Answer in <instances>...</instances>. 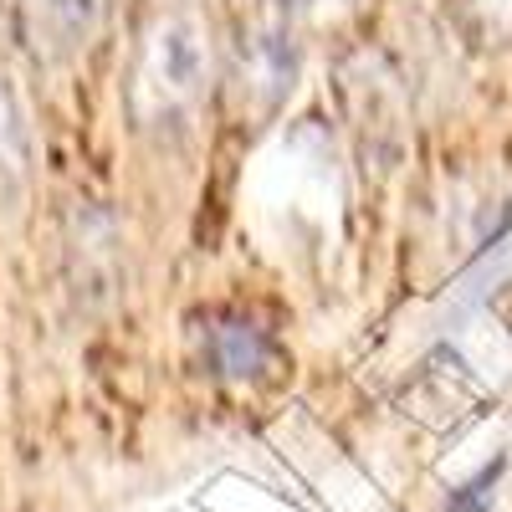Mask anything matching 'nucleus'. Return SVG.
Wrapping results in <instances>:
<instances>
[{
    "instance_id": "1",
    "label": "nucleus",
    "mask_w": 512,
    "mask_h": 512,
    "mask_svg": "<svg viewBox=\"0 0 512 512\" xmlns=\"http://www.w3.org/2000/svg\"><path fill=\"white\" fill-rule=\"evenodd\" d=\"M210 82V36L190 16H164L144 36L134 82H128V108L144 128L180 123Z\"/></svg>"
},
{
    "instance_id": "2",
    "label": "nucleus",
    "mask_w": 512,
    "mask_h": 512,
    "mask_svg": "<svg viewBox=\"0 0 512 512\" xmlns=\"http://www.w3.org/2000/svg\"><path fill=\"white\" fill-rule=\"evenodd\" d=\"M67 282L88 313H108L128 292V251L113 210L72 205L67 216Z\"/></svg>"
},
{
    "instance_id": "3",
    "label": "nucleus",
    "mask_w": 512,
    "mask_h": 512,
    "mask_svg": "<svg viewBox=\"0 0 512 512\" xmlns=\"http://www.w3.org/2000/svg\"><path fill=\"white\" fill-rule=\"evenodd\" d=\"M297 67H303V52H297V6L272 0V6L256 16L241 31V41H236L241 93L256 108H277L297 88Z\"/></svg>"
},
{
    "instance_id": "4",
    "label": "nucleus",
    "mask_w": 512,
    "mask_h": 512,
    "mask_svg": "<svg viewBox=\"0 0 512 512\" xmlns=\"http://www.w3.org/2000/svg\"><path fill=\"white\" fill-rule=\"evenodd\" d=\"M108 0H26V26L36 36V52L47 57H72L88 47L103 26Z\"/></svg>"
},
{
    "instance_id": "5",
    "label": "nucleus",
    "mask_w": 512,
    "mask_h": 512,
    "mask_svg": "<svg viewBox=\"0 0 512 512\" xmlns=\"http://www.w3.org/2000/svg\"><path fill=\"white\" fill-rule=\"evenodd\" d=\"M210 364L221 379H256L262 369L277 364V349L262 328H251L241 318H226L210 328Z\"/></svg>"
},
{
    "instance_id": "6",
    "label": "nucleus",
    "mask_w": 512,
    "mask_h": 512,
    "mask_svg": "<svg viewBox=\"0 0 512 512\" xmlns=\"http://www.w3.org/2000/svg\"><path fill=\"white\" fill-rule=\"evenodd\" d=\"M31 175V134H26V118L16 93L0 82V190L16 195Z\"/></svg>"
},
{
    "instance_id": "7",
    "label": "nucleus",
    "mask_w": 512,
    "mask_h": 512,
    "mask_svg": "<svg viewBox=\"0 0 512 512\" xmlns=\"http://www.w3.org/2000/svg\"><path fill=\"white\" fill-rule=\"evenodd\" d=\"M492 482H497V466H487L477 482H466L461 492H451V512H487V487Z\"/></svg>"
}]
</instances>
